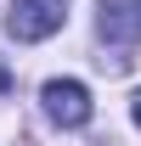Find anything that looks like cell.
I'll list each match as a JSON object with an SVG mask.
<instances>
[{
  "label": "cell",
  "instance_id": "2",
  "mask_svg": "<svg viewBox=\"0 0 141 146\" xmlns=\"http://www.w3.org/2000/svg\"><path fill=\"white\" fill-rule=\"evenodd\" d=\"M40 101H45V118L62 124V129H85L90 124V90L79 79H51L40 90Z\"/></svg>",
  "mask_w": 141,
  "mask_h": 146
},
{
  "label": "cell",
  "instance_id": "3",
  "mask_svg": "<svg viewBox=\"0 0 141 146\" xmlns=\"http://www.w3.org/2000/svg\"><path fill=\"white\" fill-rule=\"evenodd\" d=\"M96 28L107 45H141V0H96Z\"/></svg>",
  "mask_w": 141,
  "mask_h": 146
},
{
  "label": "cell",
  "instance_id": "4",
  "mask_svg": "<svg viewBox=\"0 0 141 146\" xmlns=\"http://www.w3.org/2000/svg\"><path fill=\"white\" fill-rule=\"evenodd\" d=\"M11 90V68H6V62H0V96Z\"/></svg>",
  "mask_w": 141,
  "mask_h": 146
},
{
  "label": "cell",
  "instance_id": "1",
  "mask_svg": "<svg viewBox=\"0 0 141 146\" xmlns=\"http://www.w3.org/2000/svg\"><path fill=\"white\" fill-rule=\"evenodd\" d=\"M62 23H68V0H11L6 34L23 39V45H34V39H51Z\"/></svg>",
  "mask_w": 141,
  "mask_h": 146
},
{
  "label": "cell",
  "instance_id": "5",
  "mask_svg": "<svg viewBox=\"0 0 141 146\" xmlns=\"http://www.w3.org/2000/svg\"><path fill=\"white\" fill-rule=\"evenodd\" d=\"M130 112H136V124H141V90H136V101H130Z\"/></svg>",
  "mask_w": 141,
  "mask_h": 146
}]
</instances>
